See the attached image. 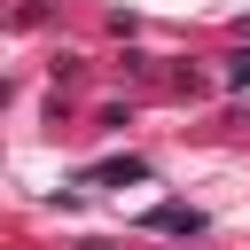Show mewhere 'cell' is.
Wrapping results in <instances>:
<instances>
[{
  "label": "cell",
  "instance_id": "1",
  "mask_svg": "<svg viewBox=\"0 0 250 250\" xmlns=\"http://www.w3.org/2000/svg\"><path fill=\"white\" fill-rule=\"evenodd\" d=\"M148 227H156V234H203V211H180V203H156V211H148Z\"/></svg>",
  "mask_w": 250,
  "mask_h": 250
},
{
  "label": "cell",
  "instance_id": "3",
  "mask_svg": "<svg viewBox=\"0 0 250 250\" xmlns=\"http://www.w3.org/2000/svg\"><path fill=\"white\" fill-rule=\"evenodd\" d=\"M227 86H234V94H250V55H242V62L227 70Z\"/></svg>",
  "mask_w": 250,
  "mask_h": 250
},
{
  "label": "cell",
  "instance_id": "2",
  "mask_svg": "<svg viewBox=\"0 0 250 250\" xmlns=\"http://www.w3.org/2000/svg\"><path fill=\"white\" fill-rule=\"evenodd\" d=\"M94 180H148V164H141V156H109Z\"/></svg>",
  "mask_w": 250,
  "mask_h": 250
}]
</instances>
